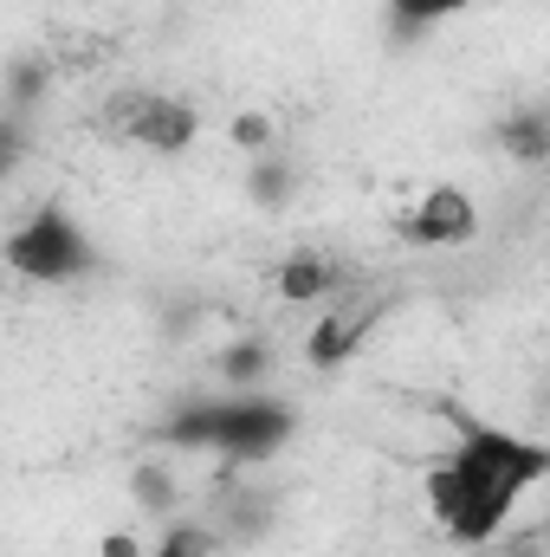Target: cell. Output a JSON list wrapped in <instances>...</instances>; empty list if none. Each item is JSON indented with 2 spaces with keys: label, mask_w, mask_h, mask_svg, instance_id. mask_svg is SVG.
I'll use <instances>...</instances> for the list:
<instances>
[{
  "label": "cell",
  "mask_w": 550,
  "mask_h": 557,
  "mask_svg": "<svg viewBox=\"0 0 550 557\" xmlns=\"http://www.w3.org/2000/svg\"><path fill=\"white\" fill-rule=\"evenodd\" d=\"M149 557H214V532H208V525H182V519H175V525L149 545Z\"/></svg>",
  "instance_id": "cell-13"
},
{
  "label": "cell",
  "mask_w": 550,
  "mask_h": 557,
  "mask_svg": "<svg viewBox=\"0 0 550 557\" xmlns=\"http://www.w3.org/2000/svg\"><path fill=\"white\" fill-rule=\"evenodd\" d=\"M214 370H221V383H234V389H253V383H266V370H273V350H266L260 337H247V344H227Z\"/></svg>",
  "instance_id": "cell-9"
},
{
  "label": "cell",
  "mask_w": 550,
  "mask_h": 557,
  "mask_svg": "<svg viewBox=\"0 0 550 557\" xmlns=\"http://www.w3.org/2000/svg\"><path fill=\"white\" fill-rule=\"evenodd\" d=\"M221 512H227V532H234L240 545L266 539V525H273V499H266V493H247V486H240V493H227V506H221Z\"/></svg>",
  "instance_id": "cell-10"
},
{
  "label": "cell",
  "mask_w": 550,
  "mask_h": 557,
  "mask_svg": "<svg viewBox=\"0 0 550 557\" xmlns=\"http://www.w3.org/2000/svg\"><path fill=\"white\" fill-rule=\"evenodd\" d=\"M337 278H343V267H337L330 253H291V260L278 267V298H291V305H311V298L337 292Z\"/></svg>",
  "instance_id": "cell-7"
},
{
  "label": "cell",
  "mask_w": 550,
  "mask_h": 557,
  "mask_svg": "<svg viewBox=\"0 0 550 557\" xmlns=\"http://www.w3.org/2000/svg\"><path fill=\"white\" fill-rule=\"evenodd\" d=\"M389 7H396V20H402V26H427V20H447V13L479 7V0H389Z\"/></svg>",
  "instance_id": "cell-16"
},
{
  "label": "cell",
  "mask_w": 550,
  "mask_h": 557,
  "mask_svg": "<svg viewBox=\"0 0 550 557\" xmlns=\"http://www.w3.org/2000/svg\"><path fill=\"white\" fill-rule=\"evenodd\" d=\"M291 188H298V175H291V162H278V156H260L253 175H247V195H253L260 208H285Z\"/></svg>",
  "instance_id": "cell-11"
},
{
  "label": "cell",
  "mask_w": 550,
  "mask_h": 557,
  "mask_svg": "<svg viewBox=\"0 0 550 557\" xmlns=\"http://www.w3.org/2000/svg\"><path fill=\"white\" fill-rule=\"evenodd\" d=\"M20 149H26V124H20V111H7L0 117V175L20 162Z\"/></svg>",
  "instance_id": "cell-17"
},
{
  "label": "cell",
  "mask_w": 550,
  "mask_h": 557,
  "mask_svg": "<svg viewBox=\"0 0 550 557\" xmlns=\"http://www.w3.org/2000/svg\"><path fill=\"white\" fill-rule=\"evenodd\" d=\"M98 557H149V545H142L130 525H117V532H104V539H98Z\"/></svg>",
  "instance_id": "cell-18"
},
{
  "label": "cell",
  "mask_w": 550,
  "mask_h": 557,
  "mask_svg": "<svg viewBox=\"0 0 550 557\" xmlns=\"http://www.w3.org/2000/svg\"><path fill=\"white\" fill-rule=\"evenodd\" d=\"M376 318H383V305H363V311H330V318L304 337V363H311V370H343V363L363 350V337L376 331Z\"/></svg>",
  "instance_id": "cell-6"
},
{
  "label": "cell",
  "mask_w": 550,
  "mask_h": 557,
  "mask_svg": "<svg viewBox=\"0 0 550 557\" xmlns=\"http://www.w3.org/2000/svg\"><path fill=\"white\" fill-rule=\"evenodd\" d=\"M104 124H111V137L137 143V149H155V156H182L201 137L195 104H182L168 91H124V98H111Z\"/></svg>",
  "instance_id": "cell-4"
},
{
  "label": "cell",
  "mask_w": 550,
  "mask_h": 557,
  "mask_svg": "<svg viewBox=\"0 0 550 557\" xmlns=\"http://www.w3.org/2000/svg\"><path fill=\"white\" fill-rule=\"evenodd\" d=\"M447 421L460 428V441L447 460L427 467V512L440 519L447 539L486 545V539H499L512 506L550 473V447L525 441V434H505L492 421L460 416V409H447Z\"/></svg>",
  "instance_id": "cell-1"
},
{
  "label": "cell",
  "mask_w": 550,
  "mask_h": 557,
  "mask_svg": "<svg viewBox=\"0 0 550 557\" xmlns=\"http://www.w3.org/2000/svg\"><path fill=\"white\" fill-rule=\"evenodd\" d=\"M227 137H234V149L266 156V149H273V117H266V111H240V117L227 124Z\"/></svg>",
  "instance_id": "cell-15"
},
{
  "label": "cell",
  "mask_w": 550,
  "mask_h": 557,
  "mask_svg": "<svg viewBox=\"0 0 550 557\" xmlns=\"http://www.w3.org/2000/svg\"><path fill=\"white\" fill-rule=\"evenodd\" d=\"M46 91H52V72H46L39 59H20V65H13V78H7V104H13V111H26V104H39Z\"/></svg>",
  "instance_id": "cell-14"
},
{
  "label": "cell",
  "mask_w": 550,
  "mask_h": 557,
  "mask_svg": "<svg viewBox=\"0 0 550 557\" xmlns=\"http://www.w3.org/2000/svg\"><path fill=\"white\" fill-rule=\"evenodd\" d=\"M298 434V416L273 403V396H260V389H240V396H221L214 403V447L227 454V460H273L278 447Z\"/></svg>",
  "instance_id": "cell-3"
},
{
  "label": "cell",
  "mask_w": 550,
  "mask_h": 557,
  "mask_svg": "<svg viewBox=\"0 0 550 557\" xmlns=\"http://www.w3.org/2000/svg\"><path fill=\"white\" fill-rule=\"evenodd\" d=\"M7 267L20 278H33V285H65V278L91 273V240H85V227L52 201V208H39L33 221H20V227L7 234Z\"/></svg>",
  "instance_id": "cell-2"
},
{
  "label": "cell",
  "mask_w": 550,
  "mask_h": 557,
  "mask_svg": "<svg viewBox=\"0 0 550 557\" xmlns=\"http://www.w3.org/2000/svg\"><path fill=\"white\" fill-rule=\"evenodd\" d=\"M130 493H137V506L142 512H175V473L168 467H155V460H142L137 473H130Z\"/></svg>",
  "instance_id": "cell-12"
},
{
  "label": "cell",
  "mask_w": 550,
  "mask_h": 557,
  "mask_svg": "<svg viewBox=\"0 0 550 557\" xmlns=\"http://www.w3.org/2000/svg\"><path fill=\"white\" fill-rule=\"evenodd\" d=\"M396 227H402L409 247H466V240L479 234V208H473L466 188H447V182H440V188H427V195L414 201Z\"/></svg>",
  "instance_id": "cell-5"
},
{
  "label": "cell",
  "mask_w": 550,
  "mask_h": 557,
  "mask_svg": "<svg viewBox=\"0 0 550 557\" xmlns=\"http://www.w3.org/2000/svg\"><path fill=\"white\" fill-rule=\"evenodd\" d=\"M499 143H505V156H518V162H550V117L538 104H525V111H512L505 124H499Z\"/></svg>",
  "instance_id": "cell-8"
}]
</instances>
